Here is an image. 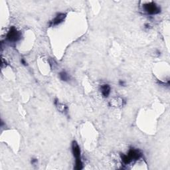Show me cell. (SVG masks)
Instances as JSON below:
<instances>
[{
	"label": "cell",
	"mask_w": 170,
	"mask_h": 170,
	"mask_svg": "<svg viewBox=\"0 0 170 170\" xmlns=\"http://www.w3.org/2000/svg\"><path fill=\"white\" fill-rule=\"evenodd\" d=\"M21 63H22V64H23V65H25V66H26V65H27V63H26V62H25V60H24V59H21Z\"/></svg>",
	"instance_id": "7c38bea8"
},
{
	"label": "cell",
	"mask_w": 170,
	"mask_h": 170,
	"mask_svg": "<svg viewBox=\"0 0 170 170\" xmlns=\"http://www.w3.org/2000/svg\"><path fill=\"white\" fill-rule=\"evenodd\" d=\"M119 85H120V86H123L124 87V86H125V82L121 80V81H119Z\"/></svg>",
	"instance_id": "8fae6325"
},
{
	"label": "cell",
	"mask_w": 170,
	"mask_h": 170,
	"mask_svg": "<svg viewBox=\"0 0 170 170\" xmlns=\"http://www.w3.org/2000/svg\"><path fill=\"white\" fill-rule=\"evenodd\" d=\"M128 156L130 158L132 162L133 160H138L142 156V153L140 150L138 149H134L132 148L129 150L128 153Z\"/></svg>",
	"instance_id": "277c9868"
},
{
	"label": "cell",
	"mask_w": 170,
	"mask_h": 170,
	"mask_svg": "<svg viewBox=\"0 0 170 170\" xmlns=\"http://www.w3.org/2000/svg\"><path fill=\"white\" fill-rule=\"evenodd\" d=\"M110 90H111L110 87L109 85H107V84L102 85L100 87L101 93H102V96L104 97V98H107V97H109V94L110 93Z\"/></svg>",
	"instance_id": "8992f818"
},
{
	"label": "cell",
	"mask_w": 170,
	"mask_h": 170,
	"mask_svg": "<svg viewBox=\"0 0 170 170\" xmlns=\"http://www.w3.org/2000/svg\"><path fill=\"white\" fill-rule=\"evenodd\" d=\"M59 76L62 81H68L69 79V76L65 71H62L59 73Z\"/></svg>",
	"instance_id": "9c48e42d"
},
{
	"label": "cell",
	"mask_w": 170,
	"mask_h": 170,
	"mask_svg": "<svg viewBox=\"0 0 170 170\" xmlns=\"http://www.w3.org/2000/svg\"><path fill=\"white\" fill-rule=\"evenodd\" d=\"M21 38V33L18 31L15 27H12L7 34V39L10 42H17Z\"/></svg>",
	"instance_id": "3957f363"
},
{
	"label": "cell",
	"mask_w": 170,
	"mask_h": 170,
	"mask_svg": "<svg viewBox=\"0 0 170 170\" xmlns=\"http://www.w3.org/2000/svg\"><path fill=\"white\" fill-rule=\"evenodd\" d=\"M110 104L112 106H114V107H118V106H123L124 104V100L122 98H116L114 99V100H112L110 101Z\"/></svg>",
	"instance_id": "ba28073f"
},
{
	"label": "cell",
	"mask_w": 170,
	"mask_h": 170,
	"mask_svg": "<svg viewBox=\"0 0 170 170\" xmlns=\"http://www.w3.org/2000/svg\"><path fill=\"white\" fill-rule=\"evenodd\" d=\"M72 152L75 158V169L81 170L83 168V163L82 162L81 157V149L80 147L76 141H73L72 143Z\"/></svg>",
	"instance_id": "6da1fadb"
},
{
	"label": "cell",
	"mask_w": 170,
	"mask_h": 170,
	"mask_svg": "<svg viewBox=\"0 0 170 170\" xmlns=\"http://www.w3.org/2000/svg\"><path fill=\"white\" fill-rule=\"evenodd\" d=\"M149 27H150V25H148V24H145V28H146V29H148V28H149Z\"/></svg>",
	"instance_id": "4fadbf2b"
},
{
	"label": "cell",
	"mask_w": 170,
	"mask_h": 170,
	"mask_svg": "<svg viewBox=\"0 0 170 170\" xmlns=\"http://www.w3.org/2000/svg\"><path fill=\"white\" fill-rule=\"evenodd\" d=\"M31 163L32 164H35V163H37V159H36V158H33V159H31Z\"/></svg>",
	"instance_id": "30bf717a"
},
{
	"label": "cell",
	"mask_w": 170,
	"mask_h": 170,
	"mask_svg": "<svg viewBox=\"0 0 170 170\" xmlns=\"http://www.w3.org/2000/svg\"><path fill=\"white\" fill-rule=\"evenodd\" d=\"M65 18H66L65 14H63V13L59 14L53 19L52 21H50L49 26L50 27H53V26L58 25L65 20Z\"/></svg>",
	"instance_id": "5b68a950"
},
{
	"label": "cell",
	"mask_w": 170,
	"mask_h": 170,
	"mask_svg": "<svg viewBox=\"0 0 170 170\" xmlns=\"http://www.w3.org/2000/svg\"><path fill=\"white\" fill-rule=\"evenodd\" d=\"M143 10L149 15H154L160 14L161 12V8L154 1L144 4L143 5Z\"/></svg>",
	"instance_id": "7a4b0ae2"
},
{
	"label": "cell",
	"mask_w": 170,
	"mask_h": 170,
	"mask_svg": "<svg viewBox=\"0 0 170 170\" xmlns=\"http://www.w3.org/2000/svg\"><path fill=\"white\" fill-rule=\"evenodd\" d=\"M55 104L57 108V109L60 112H63V113H67L68 112V107L67 106L59 102L57 99H55Z\"/></svg>",
	"instance_id": "52a82bcc"
}]
</instances>
